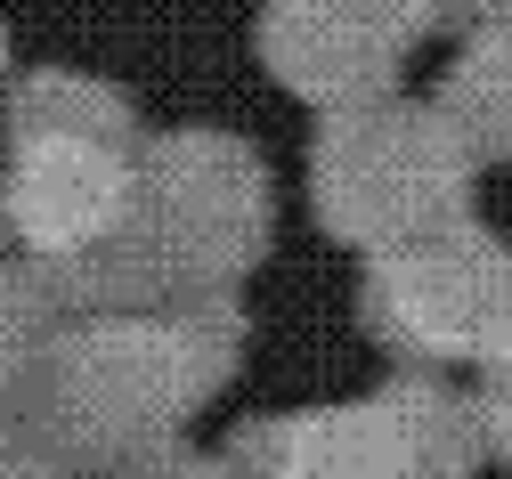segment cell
Returning <instances> with one entry per match:
<instances>
[{
    "mask_svg": "<svg viewBox=\"0 0 512 479\" xmlns=\"http://www.w3.org/2000/svg\"><path fill=\"white\" fill-rule=\"evenodd\" d=\"M244 317L228 293H171L131 317L57 325L25 423L66 463H139L228 382Z\"/></svg>",
    "mask_w": 512,
    "mask_h": 479,
    "instance_id": "1",
    "label": "cell"
},
{
    "mask_svg": "<svg viewBox=\"0 0 512 479\" xmlns=\"http://www.w3.org/2000/svg\"><path fill=\"white\" fill-rule=\"evenodd\" d=\"M0 228L49 277L82 268L106 244L139 236V155H131V98L41 65L9 90V163H0Z\"/></svg>",
    "mask_w": 512,
    "mask_h": 479,
    "instance_id": "2",
    "label": "cell"
},
{
    "mask_svg": "<svg viewBox=\"0 0 512 479\" xmlns=\"http://www.w3.org/2000/svg\"><path fill=\"white\" fill-rule=\"evenodd\" d=\"M464 187H472V155L447 130L439 106H407V98H374L350 114H326L309 147V203L342 244L399 252L431 228L464 220Z\"/></svg>",
    "mask_w": 512,
    "mask_h": 479,
    "instance_id": "3",
    "label": "cell"
},
{
    "mask_svg": "<svg viewBox=\"0 0 512 479\" xmlns=\"http://www.w3.org/2000/svg\"><path fill=\"white\" fill-rule=\"evenodd\" d=\"M472 455V398H456L431 374H399L374 398L244 423L228 439L236 479H472Z\"/></svg>",
    "mask_w": 512,
    "mask_h": 479,
    "instance_id": "4",
    "label": "cell"
},
{
    "mask_svg": "<svg viewBox=\"0 0 512 479\" xmlns=\"http://www.w3.org/2000/svg\"><path fill=\"white\" fill-rule=\"evenodd\" d=\"M358 309L374 341L415 366H512V244L480 220L431 228L399 252L366 260Z\"/></svg>",
    "mask_w": 512,
    "mask_h": 479,
    "instance_id": "5",
    "label": "cell"
},
{
    "mask_svg": "<svg viewBox=\"0 0 512 479\" xmlns=\"http://www.w3.org/2000/svg\"><path fill=\"white\" fill-rule=\"evenodd\" d=\"M139 244L163 293H228L269 252V171L228 130H171L139 155Z\"/></svg>",
    "mask_w": 512,
    "mask_h": 479,
    "instance_id": "6",
    "label": "cell"
},
{
    "mask_svg": "<svg viewBox=\"0 0 512 479\" xmlns=\"http://www.w3.org/2000/svg\"><path fill=\"white\" fill-rule=\"evenodd\" d=\"M431 33L423 9H358V0H285V9L261 17V57H269V74L309 98V106H326V114H350V106H374V98H391L399 82V65L407 49Z\"/></svg>",
    "mask_w": 512,
    "mask_h": 479,
    "instance_id": "7",
    "label": "cell"
},
{
    "mask_svg": "<svg viewBox=\"0 0 512 479\" xmlns=\"http://www.w3.org/2000/svg\"><path fill=\"white\" fill-rule=\"evenodd\" d=\"M439 114L472 163H512V17H472L464 57L439 82Z\"/></svg>",
    "mask_w": 512,
    "mask_h": 479,
    "instance_id": "8",
    "label": "cell"
},
{
    "mask_svg": "<svg viewBox=\"0 0 512 479\" xmlns=\"http://www.w3.org/2000/svg\"><path fill=\"white\" fill-rule=\"evenodd\" d=\"M49 341H57V293H49V277L0 260V406H25L33 398Z\"/></svg>",
    "mask_w": 512,
    "mask_h": 479,
    "instance_id": "9",
    "label": "cell"
},
{
    "mask_svg": "<svg viewBox=\"0 0 512 479\" xmlns=\"http://www.w3.org/2000/svg\"><path fill=\"white\" fill-rule=\"evenodd\" d=\"M0 479H66V455H57L25 415H0Z\"/></svg>",
    "mask_w": 512,
    "mask_h": 479,
    "instance_id": "10",
    "label": "cell"
},
{
    "mask_svg": "<svg viewBox=\"0 0 512 479\" xmlns=\"http://www.w3.org/2000/svg\"><path fill=\"white\" fill-rule=\"evenodd\" d=\"M122 479H236V471H228V455H196V447H179V439H171V447L139 455Z\"/></svg>",
    "mask_w": 512,
    "mask_h": 479,
    "instance_id": "11",
    "label": "cell"
},
{
    "mask_svg": "<svg viewBox=\"0 0 512 479\" xmlns=\"http://www.w3.org/2000/svg\"><path fill=\"white\" fill-rule=\"evenodd\" d=\"M472 423H480V447H496V455L512 463V366H496V374L480 382V398H472Z\"/></svg>",
    "mask_w": 512,
    "mask_h": 479,
    "instance_id": "12",
    "label": "cell"
},
{
    "mask_svg": "<svg viewBox=\"0 0 512 479\" xmlns=\"http://www.w3.org/2000/svg\"><path fill=\"white\" fill-rule=\"evenodd\" d=\"M0 57H9V33H0Z\"/></svg>",
    "mask_w": 512,
    "mask_h": 479,
    "instance_id": "13",
    "label": "cell"
}]
</instances>
